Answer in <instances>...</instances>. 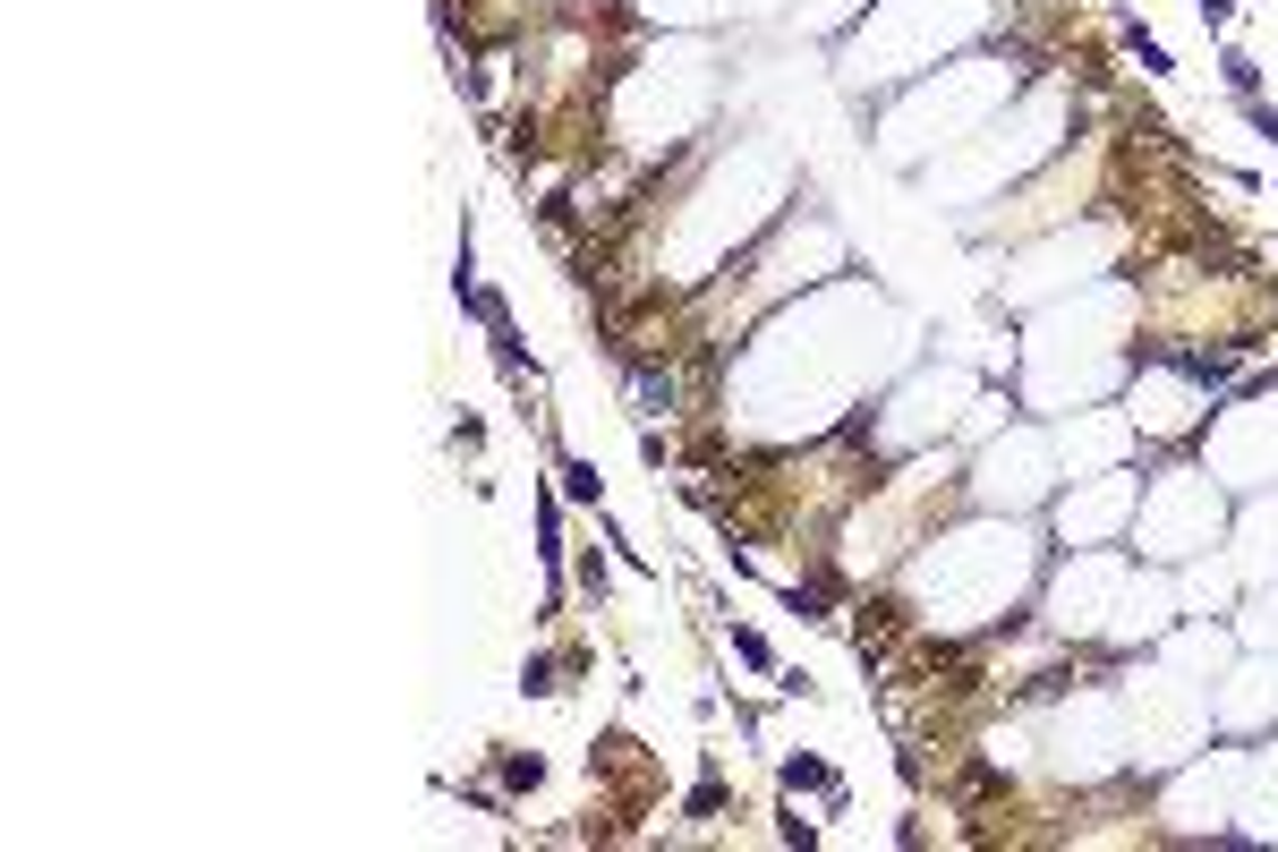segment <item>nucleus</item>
<instances>
[{"label": "nucleus", "mask_w": 1278, "mask_h": 852, "mask_svg": "<svg viewBox=\"0 0 1278 852\" xmlns=\"http://www.w3.org/2000/svg\"><path fill=\"white\" fill-rule=\"evenodd\" d=\"M1228 9H1236V0H1202V18H1228Z\"/></svg>", "instance_id": "nucleus-1"}]
</instances>
